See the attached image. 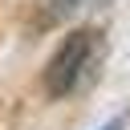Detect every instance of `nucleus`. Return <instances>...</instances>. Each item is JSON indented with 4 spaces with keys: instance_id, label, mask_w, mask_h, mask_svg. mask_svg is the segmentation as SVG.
<instances>
[{
    "instance_id": "nucleus-1",
    "label": "nucleus",
    "mask_w": 130,
    "mask_h": 130,
    "mask_svg": "<svg viewBox=\"0 0 130 130\" xmlns=\"http://www.w3.org/2000/svg\"><path fill=\"white\" fill-rule=\"evenodd\" d=\"M93 57H98V32L93 28H73L57 45V53L49 57V65H45V89H49V98H69L81 85V77L89 73Z\"/></svg>"
},
{
    "instance_id": "nucleus-2",
    "label": "nucleus",
    "mask_w": 130,
    "mask_h": 130,
    "mask_svg": "<svg viewBox=\"0 0 130 130\" xmlns=\"http://www.w3.org/2000/svg\"><path fill=\"white\" fill-rule=\"evenodd\" d=\"M77 8V0H49V12L53 16H65V12H73Z\"/></svg>"
},
{
    "instance_id": "nucleus-3",
    "label": "nucleus",
    "mask_w": 130,
    "mask_h": 130,
    "mask_svg": "<svg viewBox=\"0 0 130 130\" xmlns=\"http://www.w3.org/2000/svg\"><path fill=\"white\" fill-rule=\"evenodd\" d=\"M102 130H122V118H114V122H106Z\"/></svg>"
}]
</instances>
